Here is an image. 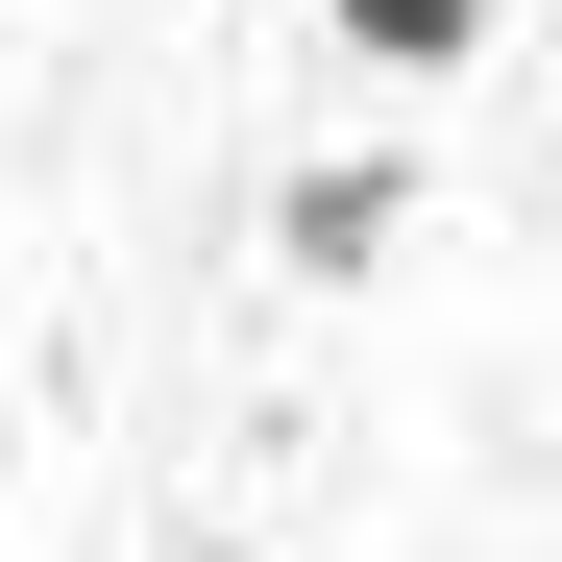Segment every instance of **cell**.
Returning <instances> with one entry per match:
<instances>
[{"instance_id":"obj_3","label":"cell","mask_w":562,"mask_h":562,"mask_svg":"<svg viewBox=\"0 0 562 562\" xmlns=\"http://www.w3.org/2000/svg\"><path fill=\"white\" fill-rule=\"evenodd\" d=\"M0 464H25V416H0Z\"/></svg>"},{"instance_id":"obj_2","label":"cell","mask_w":562,"mask_h":562,"mask_svg":"<svg viewBox=\"0 0 562 562\" xmlns=\"http://www.w3.org/2000/svg\"><path fill=\"white\" fill-rule=\"evenodd\" d=\"M318 25H342V74H464L490 0H318Z\"/></svg>"},{"instance_id":"obj_1","label":"cell","mask_w":562,"mask_h":562,"mask_svg":"<svg viewBox=\"0 0 562 562\" xmlns=\"http://www.w3.org/2000/svg\"><path fill=\"white\" fill-rule=\"evenodd\" d=\"M392 221H416V171L342 147V171H294V221H269V245H294V269H392Z\"/></svg>"}]
</instances>
